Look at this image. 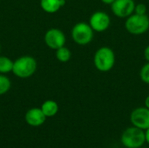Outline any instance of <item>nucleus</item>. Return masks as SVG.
Here are the masks:
<instances>
[{"mask_svg": "<svg viewBox=\"0 0 149 148\" xmlns=\"http://www.w3.org/2000/svg\"><path fill=\"white\" fill-rule=\"evenodd\" d=\"M65 1H66V0H65Z\"/></svg>", "mask_w": 149, "mask_h": 148, "instance_id": "nucleus-23", "label": "nucleus"}, {"mask_svg": "<svg viewBox=\"0 0 149 148\" xmlns=\"http://www.w3.org/2000/svg\"><path fill=\"white\" fill-rule=\"evenodd\" d=\"M130 120L134 126L147 130L149 127V109L146 106L135 108L131 113Z\"/></svg>", "mask_w": 149, "mask_h": 148, "instance_id": "nucleus-9", "label": "nucleus"}, {"mask_svg": "<svg viewBox=\"0 0 149 148\" xmlns=\"http://www.w3.org/2000/svg\"><path fill=\"white\" fill-rule=\"evenodd\" d=\"M103 3H105V4H112L115 0H100Z\"/></svg>", "mask_w": 149, "mask_h": 148, "instance_id": "nucleus-20", "label": "nucleus"}, {"mask_svg": "<svg viewBox=\"0 0 149 148\" xmlns=\"http://www.w3.org/2000/svg\"><path fill=\"white\" fill-rule=\"evenodd\" d=\"M36 59L29 55L22 56L17 58L13 63V74L20 79H28L31 77L37 70Z\"/></svg>", "mask_w": 149, "mask_h": 148, "instance_id": "nucleus-2", "label": "nucleus"}, {"mask_svg": "<svg viewBox=\"0 0 149 148\" xmlns=\"http://www.w3.org/2000/svg\"><path fill=\"white\" fill-rule=\"evenodd\" d=\"M147 6L144 3H138L135 5L134 13L139 15H146L147 14Z\"/></svg>", "mask_w": 149, "mask_h": 148, "instance_id": "nucleus-17", "label": "nucleus"}, {"mask_svg": "<svg viewBox=\"0 0 149 148\" xmlns=\"http://www.w3.org/2000/svg\"><path fill=\"white\" fill-rule=\"evenodd\" d=\"M93 64L95 68L100 72L111 71L115 65V53L113 50L107 46L99 48L93 56Z\"/></svg>", "mask_w": 149, "mask_h": 148, "instance_id": "nucleus-1", "label": "nucleus"}, {"mask_svg": "<svg viewBox=\"0 0 149 148\" xmlns=\"http://www.w3.org/2000/svg\"><path fill=\"white\" fill-rule=\"evenodd\" d=\"M41 110L43 111L44 114L46 116V118H51L55 116L58 112V105L56 101L48 99L45 100L42 106H41Z\"/></svg>", "mask_w": 149, "mask_h": 148, "instance_id": "nucleus-12", "label": "nucleus"}, {"mask_svg": "<svg viewBox=\"0 0 149 148\" xmlns=\"http://www.w3.org/2000/svg\"><path fill=\"white\" fill-rule=\"evenodd\" d=\"M144 57H145V59L147 60V62H149V44L144 50Z\"/></svg>", "mask_w": 149, "mask_h": 148, "instance_id": "nucleus-18", "label": "nucleus"}, {"mask_svg": "<svg viewBox=\"0 0 149 148\" xmlns=\"http://www.w3.org/2000/svg\"><path fill=\"white\" fill-rule=\"evenodd\" d=\"M145 106L148 107L149 109V95L147 96V98H146V99H145Z\"/></svg>", "mask_w": 149, "mask_h": 148, "instance_id": "nucleus-21", "label": "nucleus"}, {"mask_svg": "<svg viewBox=\"0 0 149 148\" xmlns=\"http://www.w3.org/2000/svg\"><path fill=\"white\" fill-rule=\"evenodd\" d=\"M0 51H1V47H0Z\"/></svg>", "mask_w": 149, "mask_h": 148, "instance_id": "nucleus-22", "label": "nucleus"}, {"mask_svg": "<svg viewBox=\"0 0 149 148\" xmlns=\"http://www.w3.org/2000/svg\"><path fill=\"white\" fill-rule=\"evenodd\" d=\"M55 55H56V58L59 62L66 63V62H68L71 59L72 52H71L69 48H67V47H65L64 45V46H62V47H60V48L56 50Z\"/></svg>", "mask_w": 149, "mask_h": 148, "instance_id": "nucleus-13", "label": "nucleus"}, {"mask_svg": "<svg viewBox=\"0 0 149 148\" xmlns=\"http://www.w3.org/2000/svg\"><path fill=\"white\" fill-rule=\"evenodd\" d=\"M111 24V18L105 11L98 10L93 12L89 18V24L96 32L106 31Z\"/></svg>", "mask_w": 149, "mask_h": 148, "instance_id": "nucleus-8", "label": "nucleus"}, {"mask_svg": "<svg viewBox=\"0 0 149 148\" xmlns=\"http://www.w3.org/2000/svg\"><path fill=\"white\" fill-rule=\"evenodd\" d=\"M135 5L134 0H115L111 4V10L116 17L127 18L134 13Z\"/></svg>", "mask_w": 149, "mask_h": 148, "instance_id": "nucleus-7", "label": "nucleus"}, {"mask_svg": "<svg viewBox=\"0 0 149 148\" xmlns=\"http://www.w3.org/2000/svg\"><path fill=\"white\" fill-rule=\"evenodd\" d=\"M126 30L133 35H141L149 30V17L146 15L132 14L125 22Z\"/></svg>", "mask_w": 149, "mask_h": 148, "instance_id": "nucleus-4", "label": "nucleus"}, {"mask_svg": "<svg viewBox=\"0 0 149 148\" xmlns=\"http://www.w3.org/2000/svg\"><path fill=\"white\" fill-rule=\"evenodd\" d=\"M11 86L10 79L5 74L0 73V95H3L9 92Z\"/></svg>", "mask_w": 149, "mask_h": 148, "instance_id": "nucleus-15", "label": "nucleus"}, {"mask_svg": "<svg viewBox=\"0 0 149 148\" xmlns=\"http://www.w3.org/2000/svg\"><path fill=\"white\" fill-rule=\"evenodd\" d=\"M145 140H146V142L149 144V127L145 130Z\"/></svg>", "mask_w": 149, "mask_h": 148, "instance_id": "nucleus-19", "label": "nucleus"}, {"mask_svg": "<svg viewBox=\"0 0 149 148\" xmlns=\"http://www.w3.org/2000/svg\"><path fill=\"white\" fill-rule=\"evenodd\" d=\"M24 120L29 126L37 127L42 126L45 123L46 120V116L44 114L41 108L34 107V108H31L26 112Z\"/></svg>", "mask_w": 149, "mask_h": 148, "instance_id": "nucleus-10", "label": "nucleus"}, {"mask_svg": "<svg viewBox=\"0 0 149 148\" xmlns=\"http://www.w3.org/2000/svg\"><path fill=\"white\" fill-rule=\"evenodd\" d=\"M45 44L52 50H57L65 44L66 38L65 33L58 28L49 29L44 37Z\"/></svg>", "mask_w": 149, "mask_h": 148, "instance_id": "nucleus-6", "label": "nucleus"}, {"mask_svg": "<svg viewBox=\"0 0 149 148\" xmlns=\"http://www.w3.org/2000/svg\"><path fill=\"white\" fill-rule=\"evenodd\" d=\"M120 141L125 147L141 148L146 142L145 132L144 130L133 126L127 128L122 133Z\"/></svg>", "mask_w": 149, "mask_h": 148, "instance_id": "nucleus-3", "label": "nucleus"}, {"mask_svg": "<svg viewBox=\"0 0 149 148\" xmlns=\"http://www.w3.org/2000/svg\"><path fill=\"white\" fill-rule=\"evenodd\" d=\"M13 63L10 58L6 56H0V73L1 74H7L12 72L13 69Z\"/></svg>", "mask_w": 149, "mask_h": 148, "instance_id": "nucleus-14", "label": "nucleus"}, {"mask_svg": "<svg viewBox=\"0 0 149 148\" xmlns=\"http://www.w3.org/2000/svg\"><path fill=\"white\" fill-rule=\"evenodd\" d=\"M72 40L79 45L89 44L94 37V31L89 24L86 22H79L72 29L71 31Z\"/></svg>", "mask_w": 149, "mask_h": 148, "instance_id": "nucleus-5", "label": "nucleus"}, {"mask_svg": "<svg viewBox=\"0 0 149 148\" xmlns=\"http://www.w3.org/2000/svg\"><path fill=\"white\" fill-rule=\"evenodd\" d=\"M65 4V0H40L41 9L49 14L56 13Z\"/></svg>", "mask_w": 149, "mask_h": 148, "instance_id": "nucleus-11", "label": "nucleus"}, {"mask_svg": "<svg viewBox=\"0 0 149 148\" xmlns=\"http://www.w3.org/2000/svg\"><path fill=\"white\" fill-rule=\"evenodd\" d=\"M140 78L145 84L149 85V62H147L140 71Z\"/></svg>", "mask_w": 149, "mask_h": 148, "instance_id": "nucleus-16", "label": "nucleus"}]
</instances>
